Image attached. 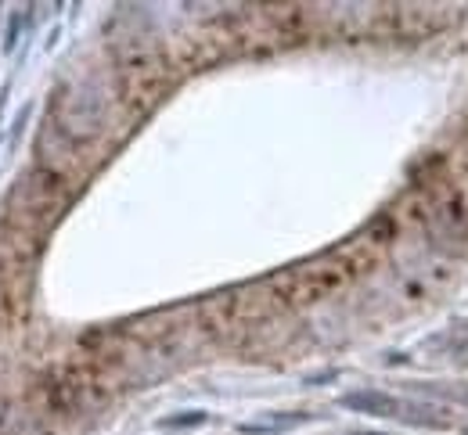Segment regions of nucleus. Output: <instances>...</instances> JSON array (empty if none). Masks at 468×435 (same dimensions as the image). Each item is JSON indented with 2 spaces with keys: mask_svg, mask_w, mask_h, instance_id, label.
Segmentation results:
<instances>
[{
  "mask_svg": "<svg viewBox=\"0 0 468 435\" xmlns=\"http://www.w3.org/2000/svg\"><path fill=\"white\" fill-rule=\"evenodd\" d=\"M339 403L353 414H371V417H403L407 403L389 396V392H379V389H360V392H346L339 396Z\"/></svg>",
  "mask_w": 468,
  "mask_h": 435,
  "instance_id": "nucleus-1",
  "label": "nucleus"
},
{
  "mask_svg": "<svg viewBox=\"0 0 468 435\" xmlns=\"http://www.w3.org/2000/svg\"><path fill=\"white\" fill-rule=\"evenodd\" d=\"M306 421V414H289V417H277V421H267V424H241V431L245 435H267V431H289V428H296V424H303Z\"/></svg>",
  "mask_w": 468,
  "mask_h": 435,
  "instance_id": "nucleus-2",
  "label": "nucleus"
},
{
  "mask_svg": "<svg viewBox=\"0 0 468 435\" xmlns=\"http://www.w3.org/2000/svg\"><path fill=\"white\" fill-rule=\"evenodd\" d=\"M202 421H205L202 410H180V414H173V417H163L159 424H163V428H191V424H202Z\"/></svg>",
  "mask_w": 468,
  "mask_h": 435,
  "instance_id": "nucleus-3",
  "label": "nucleus"
},
{
  "mask_svg": "<svg viewBox=\"0 0 468 435\" xmlns=\"http://www.w3.org/2000/svg\"><path fill=\"white\" fill-rule=\"evenodd\" d=\"M464 431H468V428H464Z\"/></svg>",
  "mask_w": 468,
  "mask_h": 435,
  "instance_id": "nucleus-4",
  "label": "nucleus"
}]
</instances>
